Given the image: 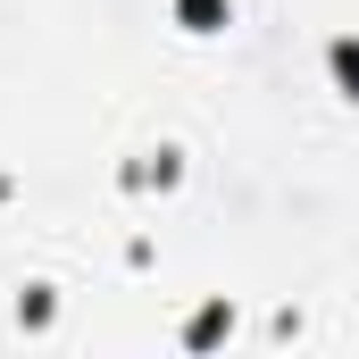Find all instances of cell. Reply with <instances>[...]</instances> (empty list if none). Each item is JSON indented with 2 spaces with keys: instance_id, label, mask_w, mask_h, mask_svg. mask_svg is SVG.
Wrapping results in <instances>:
<instances>
[{
  "instance_id": "obj_1",
  "label": "cell",
  "mask_w": 359,
  "mask_h": 359,
  "mask_svg": "<svg viewBox=\"0 0 359 359\" xmlns=\"http://www.w3.org/2000/svg\"><path fill=\"white\" fill-rule=\"evenodd\" d=\"M217 17H226V0H184V25H192V34H209Z\"/></svg>"
},
{
  "instance_id": "obj_2",
  "label": "cell",
  "mask_w": 359,
  "mask_h": 359,
  "mask_svg": "<svg viewBox=\"0 0 359 359\" xmlns=\"http://www.w3.org/2000/svg\"><path fill=\"white\" fill-rule=\"evenodd\" d=\"M334 76H343V92H359V42H334Z\"/></svg>"
}]
</instances>
